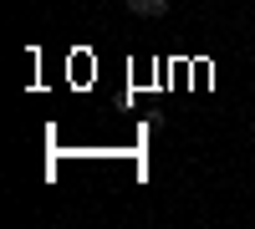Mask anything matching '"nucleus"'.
Instances as JSON below:
<instances>
[{
	"instance_id": "1",
	"label": "nucleus",
	"mask_w": 255,
	"mask_h": 229,
	"mask_svg": "<svg viewBox=\"0 0 255 229\" xmlns=\"http://www.w3.org/2000/svg\"><path fill=\"white\" fill-rule=\"evenodd\" d=\"M128 10L143 15V20H163L168 15V0H128Z\"/></svg>"
}]
</instances>
